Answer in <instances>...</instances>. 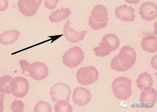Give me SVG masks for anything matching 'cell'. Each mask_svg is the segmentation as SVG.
<instances>
[{"mask_svg":"<svg viewBox=\"0 0 157 112\" xmlns=\"http://www.w3.org/2000/svg\"><path fill=\"white\" fill-rule=\"evenodd\" d=\"M42 2V0H20L17 6L22 14L31 17L36 13Z\"/></svg>","mask_w":157,"mask_h":112,"instance_id":"obj_9","label":"cell"},{"mask_svg":"<svg viewBox=\"0 0 157 112\" xmlns=\"http://www.w3.org/2000/svg\"><path fill=\"white\" fill-rule=\"evenodd\" d=\"M59 2V0H46L45 1V6L47 9H53L56 7Z\"/></svg>","mask_w":157,"mask_h":112,"instance_id":"obj_27","label":"cell"},{"mask_svg":"<svg viewBox=\"0 0 157 112\" xmlns=\"http://www.w3.org/2000/svg\"><path fill=\"white\" fill-rule=\"evenodd\" d=\"M91 15L93 20L98 23H102L108 21L107 9L103 5L96 6L91 12Z\"/></svg>","mask_w":157,"mask_h":112,"instance_id":"obj_15","label":"cell"},{"mask_svg":"<svg viewBox=\"0 0 157 112\" xmlns=\"http://www.w3.org/2000/svg\"><path fill=\"white\" fill-rule=\"evenodd\" d=\"M111 67L114 70L118 72H123L126 71L127 70L125 68H123L118 61L117 56H115L112 59L110 63Z\"/></svg>","mask_w":157,"mask_h":112,"instance_id":"obj_25","label":"cell"},{"mask_svg":"<svg viewBox=\"0 0 157 112\" xmlns=\"http://www.w3.org/2000/svg\"><path fill=\"white\" fill-rule=\"evenodd\" d=\"M157 91L151 87L143 89L140 96V101L143 107L150 108L154 106L157 102Z\"/></svg>","mask_w":157,"mask_h":112,"instance_id":"obj_10","label":"cell"},{"mask_svg":"<svg viewBox=\"0 0 157 112\" xmlns=\"http://www.w3.org/2000/svg\"><path fill=\"white\" fill-rule=\"evenodd\" d=\"M135 9L132 6H128L126 4L121 5L116 8L115 15L118 19L127 22L134 21L136 18Z\"/></svg>","mask_w":157,"mask_h":112,"instance_id":"obj_12","label":"cell"},{"mask_svg":"<svg viewBox=\"0 0 157 112\" xmlns=\"http://www.w3.org/2000/svg\"><path fill=\"white\" fill-rule=\"evenodd\" d=\"M117 56L119 63L127 70L136 63V52L134 48L130 46H124Z\"/></svg>","mask_w":157,"mask_h":112,"instance_id":"obj_5","label":"cell"},{"mask_svg":"<svg viewBox=\"0 0 157 112\" xmlns=\"http://www.w3.org/2000/svg\"><path fill=\"white\" fill-rule=\"evenodd\" d=\"M88 31H81L80 32L75 31L70 27V20H68L64 27L63 33L67 40L72 43H77L82 41L84 39Z\"/></svg>","mask_w":157,"mask_h":112,"instance_id":"obj_14","label":"cell"},{"mask_svg":"<svg viewBox=\"0 0 157 112\" xmlns=\"http://www.w3.org/2000/svg\"><path fill=\"white\" fill-rule=\"evenodd\" d=\"M25 104L21 101L15 100L11 105V110L13 112H24Z\"/></svg>","mask_w":157,"mask_h":112,"instance_id":"obj_24","label":"cell"},{"mask_svg":"<svg viewBox=\"0 0 157 112\" xmlns=\"http://www.w3.org/2000/svg\"><path fill=\"white\" fill-rule=\"evenodd\" d=\"M71 94L70 86L63 83H56L52 86L50 91L51 99L55 102L60 100L69 102Z\"/></svg>","mask_w":157,"mask_h":112,"instance_id":"obj_6","label":"cell"},{"mask_svg":"<svg viewBox=\"0 0 157 112\" xmlns=\"http://www.w3.org/2000/svg\"><path fill=\"white\" fill-rule=\"evenodd\" d=\"M11 93L17 98L26 96L29 90V84L28 80L22 77H17L13 79L10 84Z\"/></svg>","mask_w":157,"mask_h":112,"instance_id":"obj_7","label":"cell"},{"mask_svg":"<svg viewBox=\"0 0 157 112\" xmlns=\"http://www.w3.org/2000/svg\"><path fill=\"white\" fill-rule=\"evenodd\" d=\"M20 35L21 33L17 30L6 31L0 35V43L5 45L12 44L17 40Z\"/></svg>","mask_w":157,"mask_h":112,"instance_id":"obj_16","label":"cell"},{"mask_svg":"<svg viewBox=\"0 0 157 112\" xmlns=\"http://www.w3.org/2000/svg\"><path fill=\"white\" fill-rule=\"evenodd\" d=\"M89 25L94 31H98L105 28L107 26L108 23L107 21L102 23L96 22L92 18L91 16H90L89 17Z\"/></svg>","mask_w":157,"mask_h":112,"instance_id":"obj_23","label":"cell"},{"mask_svg":"<svg viewBox=\"0 0 157 112\" xmlns=\"http://www.w3.org/2000/svg\"><path fill=\"white\" fill-rule=\"evenodd\" d=\"M13 80L12 77L9 75H5L0 78V91L3 94L11 93L10 88V84Z\"/></svg>","mask_w":157,"mask_h":112,"instance_id":"obj_20","label":"cell"},{"mask_svg":"<svg viewBox=\"0 0 157 112\" xmlns=\"http://www.w3.org/2000/svg\"><path fill=\"white\" fill-rule=\"evenodd\" d=\"M29 74L34 80H43L48 76V68L45 64L42 62H34L30 65Z\"/></svg>","mask_w":157,"mask_h":112,"instance_id":"obj_8","label":"cell"},{"mask_svg":"<svg viewBox=\"0 0 157 112\" xmlns=\"http://www.w3.org/2000/svg\"><path fill=\"white\" fill-rule=\"evenodd\" d=\"M34 111L35 112H52V107L46 101H39L35 105Z\"/></svg>","mask_w":157,"mask_h":112,"instance_id":"obj_22","label":"cell"},{"mask_svg":"<svg viewBox=\"0 0 157 112\" xmlns=\"http://www.w3.org/2000/svg\"><path fill=\"white\" fill-rule=\"evenodd\" d=\"M140 15L146 21H153L157 17V5L153 2H145L140 7Z\"/></svg>","mask_w":157,"mask_h":112,"instance_id":"obj_13","label":"cell"},{"mask_svg":"<svg viewBox=\"0 0 157 112\" xmlns=\"http://www.w3.org/2000/svg\"><path fill=\"white\" fill-rule=\"evenodd\" d=\"M153 79L151 75L147 72H144L140 74L138 77L136 83L140 90H143L147 87H152L153 85Z\"/></svg>","mask_w":157,"mask_h":112,"instance_id":"obj_19","label":"cell"},{"mask_svg":"<svg viewBox=\"0 0 157 112\" xmlns=\"http://www.w3.org/2000/svg\"><path fill=\"white\" fill-rule=\"evenodd\" d=\"M55 112H72L73 108L69 102L65 100L58 101L55 104Z\"/></svg>","mask_w":157,"mask_h":112,"instance_id":"obj_21","label":"cell"},{"mask_svg":"<svg viewBox=\"0 0 157 112\" xmlns=\"http://www.w3.org/2000/svg\"><path fill=\"white\" fill-rule=\"evenodd\" d=\"M73 100L75 104L79 106H84L91 100L90 91L82 87H77L73 91Z\"/></svg>","mask_w":157,"mask_h":112,"instance_id":"obj_11","label":"cell"},{"mask_svg":"<svg viewBox=\"0 0 157 112\" xmlns=\"http://www.w3.org/2000/svg\"><path fill=\"white\" fill-rule=\"evenodd\" d=\"M143 50L148 53H155L157 51V39L155 36H147L143 38L141 44Z\"/></svg>","mask_w":157,"mask_h":112,"instance_id":"obj_18","label":"cell"},{"mask_svg":"<svg viewBox=\"0 0 157 112\" xmlns=\"http://www.w3.org/2000/svg\"><path fill=\"white\" fill-rule=\"evenodd\" d=\"M19 64L21 69L22 70V73L23 75L26 76H29V63L25 60H21L19 61Z\"/></svg>","mask_w":157,"mask_h":112,"instance_id":"obj_26","label":"cell"},{"mask_svg":"<svg viewBox=\"0 0 157 112\" xmlns=\"http://www.w3.org/2000/svg\"><path fill=\"white\" fill-rule=\"evenodd\" d=\"M71 13V12L68 8H62L58 9L52 13L49 18L52 23H58L67 18Z\"/></svg>","mask_w":157,"mask_h":112,"instance_id":"obj_17","label":"cell"},{"mask_svg":"<svg viewBox=\"0 0 157 112\" xmlns=\"http://www.w3.org/2000/svg\"><path fill=\"white\" fill-rule=\"evenodd\" d=\"M120 45L118 37L114 34L109 33L104 36L99 46L94 48L93 51L97 57H105L116 50Z\"/></svg>","mask_w":157,"mask_h":112,"instance_id":"obj_1","label":"cell"},{"mask_svg":"<svg viewBox=\"0 0 157 112\" xmlns=\"http://www.w3.org/2000/svg\"><path fill=\"white\" fill-rule=\"evenodd\" d=\"M62 58L63 63L66 66L76 68L83 61L84 52L80 47H73L66 51Z\"/></svg>","mask_w":157,"mask_h":112,"instance_id":"obj_4","label":"cell"},{"mask_svg":"<svg viewBox=\"0 0 157 112\" xmlns=\"http://www.w3.org/2000/svg\"><path fill=\"white\" fill-rule=\"evenodd\" d=\"M98 70L93 66H87L77 71V80L81 85L88 86L96 82L99 78Z\"/></svg>","mask_w":157,"mask_h":112,"instance_id":"obj_3","label":"cell"},{"mask_svg":"<svg viewBox=\"0 0 157 112\" xmlns=\"http://www.w3.org/2000/svg\"><path fill=\"white\" fill-rule=\"evenodd\" d=\"M112 88L114 95L119 99L126 100L132 95L131 82L125 77H118L115 79L112 83Z\"/></svg>","mask_w":157,"mask_h":112,"instance_id":"obj_2","label":"cell"}]
</instances>
